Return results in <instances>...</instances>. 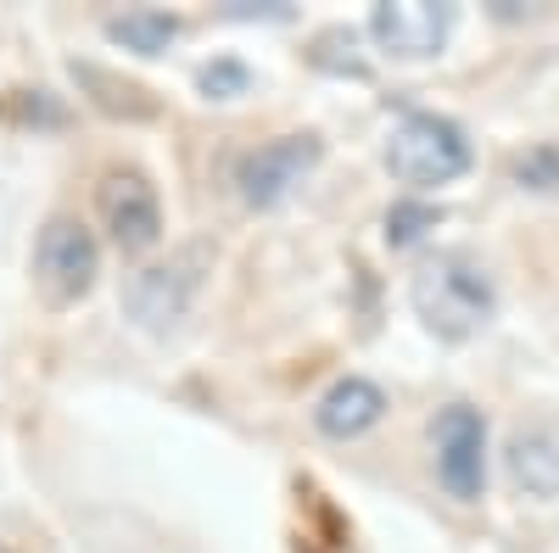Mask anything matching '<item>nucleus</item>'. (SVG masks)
<instances>
[{"instance_id":"obj_13","label":"nucleus","mask_w":559,"mask_h":553,"mask_svg":"<svg viewBox=\"0 0 559 553\" xmlns=\"http://www.w3.org/2000/svg\"><path fill=\"white\" fill-rule=\"evenodd\" d=\"M437 207H426V202H397L392 213H386V241L392 247H414L426 229H437Z\"/></svg>"},{"instance_id":"obj_5","label":"nucleus","mask_w":559,"mask_h":553,"mask_svg":"<svg viewBox=\"0 0 559 553\" xmlns=\"http://www.w3.org/2000/svg\"><path fill=\"white\" fill-rule=\"evenodd\" d=\"M319 134H274V141L252 146L241 163H236V184H241V196L252 207H274V202H286L297 184L313 173L319 163Z\"/></svg>"},{"instance_id":"obj_8","label":"nucleus","mask_w":559,"mask_h":553,"mask_svg":"<svg viewBox=\"0 0 559 553\" xmlns=\"http://www.w3.org/2000/svg\"><path fill=\"white\" fill-rule=\"evenodd\" d=\"M197 280H202V274H197L191 257L157 263V268H140L134 274L123 302H129V313L140 318V325L163 330V325H174V318H185V308H191V297H197Z\"/></svg>"},{"instance_id":"obj_12","label":"nucleus","mask_w":559,"mask_h":553,"mask_svg":"<svg viewBox=\"0 0 559 553\" xmlns=\"http://www.w3.org/2000/svg\"><path fill=\"white\" fill-rule=\"evenodd\" d=\"M509 173H515V184H526V191H559V141L526 146L515 163H509Z\"/></svg>"},{"instance_id":"obj_11","label":"nucleus","mask_w":559,"mask_h":553,"mask_svg":"<svg viewBox=\"0 0 559 553\" xmlns=\"http://www.w3.org/2000/svg\"><path fill=\"white\" fill-rule=\"evenodd\" d=\"M174 34H179V17H174V12H157V7H134V12L112 17V39L129 45V51H140V57L168 51Z\"/></svg>"},{"instance_id":"obj_3","label":"nucleus","mask_w":559,"mask_h":553,"mask_svg":"<svg viewBox=\"0 0 559 553\" xmlns=\"http://www.w3.org/2000/svg\"><path fill=\"white\" fill-rule=\"evenodd\" d=\"M96 268H102V247H96V236H90L79 218L57 213L51 224L39 229V241H34V280H39L45 302H57V308L79 302L90 286H96Z\"/></svg>"},{"instance_id":"obj_9","label":"nucleus","mask_w":559,"mask_h":553,"mask_svg":"<svg viewBox=\"0 0 559 553\" xmlns=\"http://www.w3.org/2000/svg\"><path fill=\"white\" fill-rule=\"evenodd\" d=\"M503 465H509V481L526 497H559V425L548 420L521 425L503 447Z\"/></svg>"},{"instance_id":"obj_10","label":"nucleus","mask_w":559,"mask_h":553,"mask_svg":"<svg viewBox=\"0 0 559 553\" xmlns=\"http://www.w3.org/2000/svg\"><path fill=\"white\" fill-rule=\"evenodd\" d=\"M381 413H386V392L376 381H364V375H342L336 386H324V397L313 402V425L324 436H364L369 425H381Z\"/></svg>"},{"instance_id":"obj_1","label":"nucleus","mask_w":559,"mask_h":553,"mask_svg":"<svg viewBox=\"0 0 559 553\" xmlns=\"http://www.w3.org/2000/svg\"><path fill=\"white\" fill-rule=\"evenodd\" d=\"M408 302L426 318V330L442 341H471L476 330H487V318L498 313V286L487 263H476L471 252H437L414 268L408 280Z\"/></svg>"},{"instance_id":"obj_6","label":"nucleus","mask_w":559,"mask_h":553,"mask_svg":"<svg viewBox=\"0 0 559 553\" xmlns=\"http://www.w3.org/2000/svg\"><path fill=\"white\" fill-rule=\"evenodd\" d=\"M96 213L123 252H146L163 241V202L140 173H107L96 191Z\"/></svg>"},{"instance_id":"obj_2","label":"nucleus","mask_w":559,"mask_h":553,"mask_svg":"<svg viewBox=\"0 0 559 553\" xmlns=\"http://www.w3.org/2000/svg\"><path fill=\"white\" fill-rule=\"evenodd\" d=\"M476 152H471V134H464L453 118L442 112H408L392 141H386V168L392 179L414 184V191H437V184H453L459 173H471Z\"/></svg>"},{"instance_id":"obj_14","label":"nucleus","mask_w":559,"mask_h":553,"mask_svg":"<svg viewBox=\"0 0 559 553\" xmlns=\"http://www.w3.org/2000/svg\"><path fill=\"white\" fill-rule=\"evenodd\" d=\"M241 84H247V68H241V62H213V68H202V89H207V96H236Z\"/></svg>"},{"instance_id":"obj_7","label":"nucleus","mask_w":559,"mask_h":553,"mask_svg":"<svg viewBox=\"0 0 559 553\" xmlns=\"http://www.w3.org/2000/svg\"><path fill=\"white\" fill-rule=\"evenodd\" d=\"M369 28L392 57H437L453 34V7L437 0H381L369 12Z\"/></svg>"},{"instance_id":"obj_4","label":"nucleus","mask_w":559,"mask_h":553,"mask_svg":"<svg viewBox=\"0 0 559 553\" xmlns=\"http://www.w3.org/2000/svg\"><path fill=\"white\" fill-rule=\"evenodd\" d=\"M431 436H437V481L459 503H476L487 492V420H481V408L448 402L437 413Z\"/></svg>"}]
</instances>
